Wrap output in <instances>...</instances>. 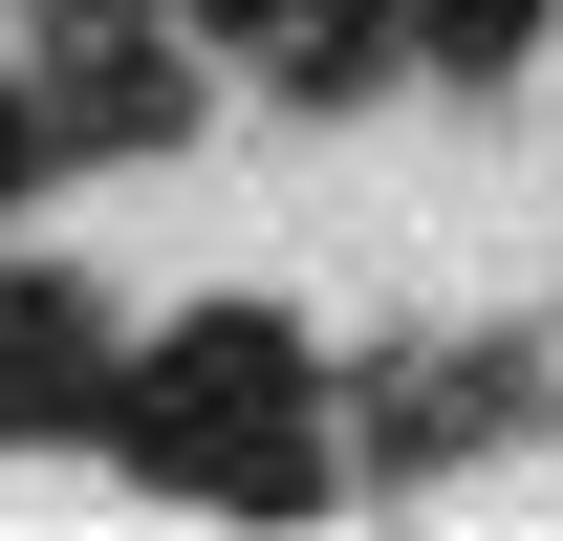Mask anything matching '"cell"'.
<instances>
[{
	"mask_svg": "<svg viewBox=\"0 0 563 541\" xmlns=\"http://www.w3.org/2000/svg\"><path fill=\"white\" fill-rule=\"evenodd\" d=\"M131 476H174V498H325V368H303V325L282 303H174L152 325V368L109 411H87Z\"/></svg>",
	"mask_w": 563,
	"mask_h": 541,
	"instance_id": "cell-1",
	"label": "cell"
},
{
	"mask_svg": "<svg viewBox=\"0 0 563 541\" xmlns=\"http://www.w3.org/2000/svg\"><path fill=\"white\" fill-rule=\"evenodd\" d=\"M433 66H542V0H412Z\"/></svg>",
	"mask_w": 563,
	"mask_h": 541,
	"instance_id": "cell-2",
	"label": "cell"
},
{
	"mask_svg": "<svg viewBox=\"0 0 563 541\" xmlns=\"http://www.w3.org/2000/svg\"><path fill=\"white\" fill-rule=\"evenodd\" d=\"M44 174H66V131H44V87H0V217L44 196Z\"/></svg>",
	"mask_w": 563,
	"mask_h": 541,
	"instance_id": "cell-3",
	"label": "cell"
}]
</instances>
